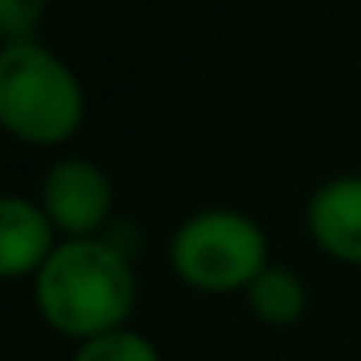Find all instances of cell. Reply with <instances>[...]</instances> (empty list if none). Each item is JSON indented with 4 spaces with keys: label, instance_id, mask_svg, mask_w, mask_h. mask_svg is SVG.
I'll list each match as a JSON object with an SVG mask.
<instances>
[{
    "label": "cell",
    "instance_id": "obj_1",
    "mask_svg": "<svg viewBox=\"0 0 361 361\" xmlns=\"http://www.w3.org/2000/svg\"><path fill=\"white\" fill-rule=\"evenodd\" d=\"M35 307L66 338L113 334L136 307L133 264L105 237H66L35 272Z\"/></svg>",
    "mask_w": 361,
    "mask_h": 361
},
{
    "label": "cell",
    "instance_id": "obj_2",
    "mask_svg": "<svg viewBox=\"0 0 361 361\" xmlns=\"http://www.w3.org/2000/svg\"><path fill=\"white\" fill-rule=\"evenodd\" d=\"M86 117L74 71L39 43H16L0 55V121L27 144H63Z\"/></svg>",
    "mask_w": 361,
    "mask_h": 361
},
{
    "label": "cell",
    "instance_id": "obj_3",
    "mask_svg": "<svg viewBox=\"0 0 361 361\" xmlns=\"http://www.w3.org/2000/svg\"><path fill=\"white\" fill-rule=\"evenodd\" d=\"M167 257L195 291H237L268 268V237L241 210H202L171 233Z\"/></svg>",
    "mask_w": 361,
    "mask_h": 361
},
{
    "label": "cell",
    "instance_id": "obj_4",
    "mask_svg": "<svg viewBox=\"0 0 361 361\" xmlns=\"http://www.w3.org/2000/svg\"><path fill=\"white\" fill-rule=\"evenodd\" d=\"M39 206L66 237H97L109 226L113 183L94 159H59L39 187Z\"/></svg>",
    "mask_w": 361,
    "mask_h": 361
},
{
    "label": "cell",
    "instance_id": "obj_5",
    "mask_svg": "<svg viewBox=\"0 0 361 361\" xmlns=\"http://www.w3.org/2000/svg\"><path fill=\"white\" fill-rule=\"evenodd\" d=\"M307 233L334 260L361 264V175H338L314 190L307 202Z\"/></svg>",
    "mask_w": 361,
    "mask_h": 361
},
{
    "label": "cell",
    "instance_id": "obj_6",
    "mask_svg": "<svg viewBox=\"0 0 361 361\" xmlns=\"http://www.w3.org/2000/svg\"><path fill=\"white\" fill-rule=\"evenodd\" d=\"M55 233V221L47 218L39 202L8 195L0 202V272L8 280L39 272L51 260V252L59 249Z\"/></svg>",
    "mask_w": 361,
    "mask_h": 361
},
{
    "label": "cell",
    "instance_id": "obj_7",
    "mask_svg": "<svg viewBox=\"0 0 361 361\" xmlns=\"http://www.w3.org/2000/svg\"><path fill=\"white\" fill-rule=\"evenodd\" d=\"M249 307L260 322L268 326H291V322L303 319L307 311V288L291 268L283 264H268L257 280L249 283Z\"/></svg>",
    "mask_w": 361,
    "mask_h": 361
},
{
    "label": "cell",
    "instance_id": "obj_8",
    "mask_svg": "<svg viewBox=\"0 0 361 361\" xmlns=\"http://www.w3.org/2000/svg\"><path fill=\"white\" fill-rule=\"evenodd\" d=\"M71 361H159V350L136 330H113V334L90 338L78 345Z\"/></svg>",
    "mask_w": 361,
    "mask_h": 361
},
{
    "label": "cell",
    "instance_id": "obj_9",
    "mask_svg": "<svg viewBox=\"0 0 361 361\" xmlns=\"http://www.w3.org/2000/svg\"><path fill=\"white\" fill-rule=\"evenodd\" d=\"M47 0H0V32H4V47L16 43H32V32L39 27Z\"/></svg>",
    "mask_w": 361,
    "mask_h": 361
},
{
    "label": "cell",
    "instance_id": "obj_10",
    "mask_svg": "<svg viewBox=\"0 0 361 361\" xmlns=\"http://www.w3.org/2000/svg\"><path fill=\"white\" fill-rule=\"evenodd\" d=\"M105 241H109L117 252H125V257L133 260L136 245H140V233H136L133 221H109V233H105Z\"/></svg>",
    "mask_w": 361,
    "mask_h": 361
}]
</instances>
